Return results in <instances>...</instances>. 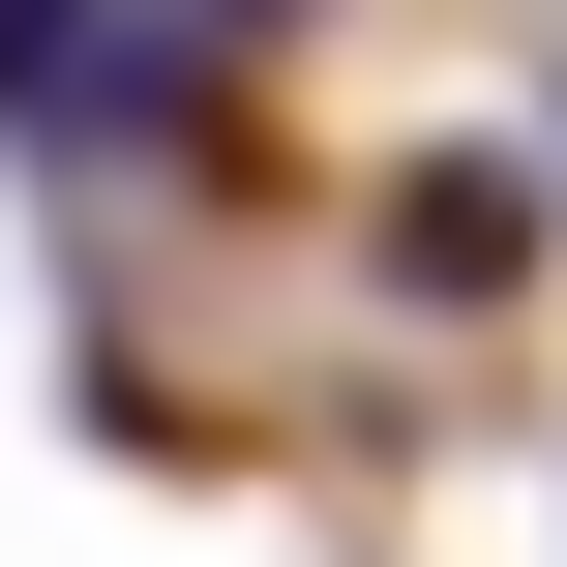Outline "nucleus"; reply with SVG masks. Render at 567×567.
<instances>
[{
    "mask_svg": "<svg viewBox=\"0 0 567 567\" xmlns=\"http://www.w3.org/2000/svg\"><path fill=\"white\" fill-rule=\"evenodd\" d=\"M359 239H389V299H508V269H538V150H389Z\"/></svg>",
    "mask_w": 567,
    "mask_h": 567,
    "instance_id": "f257e3e1",
    "label": "nucleus"
},
{
    "mask_svg": "<svg viewBox=\"0 0 567 567\" xmlns=\"http://www.w3.org/2000/svg\"><path fill=\"white\" fill-rule=\"evenodd\" d=\"M179 30H299V0H179Z\"/></svg>",
    "mask_w": 567,
    "mask_h": 567,
    "instance_id": "f03ea898",
    "label": "nucleus"
}]
</instances>
